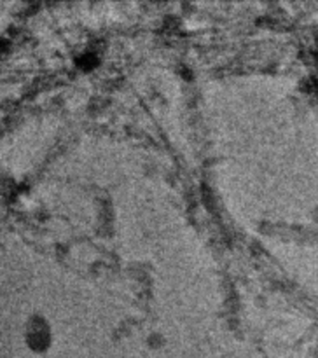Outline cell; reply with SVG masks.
Listing matches in <instances>:
<instances>
[{"label": "cell", "mask_w": 318, "mask_h": 358, "mask_svg": "<svg viewBox=\"0 0 318 358\" xmlns=\"http://www.w3.org/2000/svg\"><path fill=\"white\" fill-rule=\"evenodd\" d=\"M27 345L31 352L44 353L51 346V332L41 318H31L27 329Z\"/></svg>", "instance_id": "cell-1"}]
</instances>
